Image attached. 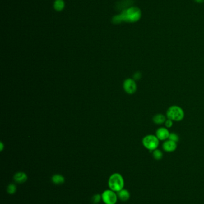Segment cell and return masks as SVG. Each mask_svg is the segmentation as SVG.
I'll return each mask as SVG.
<instances>
[{
  "label": "cell",
  "mask_w": 204,
  "mask_h": 204,
  "mask_svg": "<svg viewBox=\"0 0 204 204\" xmlns=\"http://www.w3.org/2000/svg\"><path fill=\"white\" fill-rule=\"evenodd\" d=\"M141 17V11L137 7H131L126 8L118 15L113 17L112 22L115 24L122 22L134 23L138 21Z\"/></svg>",
  "instance_id": "1"
},
{
  "label": "cell",
  "mask_w": 204,
  "mask_h": 204,
  "mask_svg": "<svg viewBox=\"0 0 204 204\" xmlns=\"http://www.w3.org/2000/svg\"><path fill=\"white\" fill-rule=\"evenodd\" d=\"M164 124H165L166 128H167V129L171 128L173 125V121L169 119H166Z\"/></svg>",
  "instance_id": "18"
},
{
  "label": "cell",
  "mask_w": 204,
  "mask_h": 204,
  "mask_svg": "<svg viewBox=\"0 0 204 204\" xmlns=\"http://www.w3.org/2000/svg\"><path fill=\"white\" fill-rule=\"evenodd\" d=\"M166 120V117L164 115H163L162 113L156 114V115H154L153 117V122L157 125L165 124Z\"/></svg>",
  "instance_id": "11"
},
{
  "label": "cell",
  "mask_w": 204,
  "mask_h": 204,
  "mask_svg": "<svg viewBox=\"0 0 204 204\" xmlns=\"http://www.w3.org/2000/svg\"><path fill=\"white\" fill-rule=\"evenodd\" d=\"M123 89L125 91L126 93L129 94H134L137 89L135 81L131 78L126 79L123 83Z\"/></svg>",
  "instance_id": "6"
},
{
  "label": "cell",
  "mask_w": 204,
  "mask_h": 204,
  "mask_svg": "<svg viewBox=\"0 0 204 204\" xmlns=\"http://www.w3.org/2000/svg\"><path fill=\"white\" fill-rule=\"evenodd\" d=\"M142 143L146 149L150 151H153L157 149L159 144V140L156 135L149 134L142 138Z\"/></svg>",
  "instance_id": "4"
},
{
  "label": "cell",
  "mask_w": 204,
  "mask_h": 204,
  "mask_svg": "<svg viewBox=\"0 0 204 204\" xmlns=\"http://www.w3.org/2000/svg\"><path fill=\"white\" fill-rule=\"evenodd\" d=\"M170 133L166 127H160L156 131V136L159 141H165L168 139Z\"/></svg>",
  "instance_id": "7"
},
{
  "label": "cell",
  "mask_w": 204,
  "mask_h": 204,
  "mask_svg": "<svg viewBox=\"0 0 204 204\" xmlns=\"http://www.w3.org/2000/svg\"><path fill=\"white\" fill-rule=\"evenodd\" d=\"M65 7V2L63 0H55L54 8L57 11H61Z\"/></svg>",
  "instance_id": "13"
},
{
  "label": "cell",
  "mask_w": 204,
  "mask_h": 204,
  "mask_svg": "<svg viewBox=\"0 0 204 204\" xmlns=\"http://www.w3.org/2000/svg\"><path fill=\"white\" fill-rule=\"evenodd\" d=\"M118 198L122 201L126 202L130 198V193L126 189H123L117 192Z\"/></svg>",
  "instance_id": "10"
},
{
  "label": "cell",
  "mask_w": 204,
  "mask_h": 204,
  "mask_svg": "<svg viewBox=\"0 0 204 204\" xmlns=\"http://www.w3.org/2000/svg\"><path fill=\"white\" fill-rule=\"evenodd\" d=\"M184 112L180 106L173 105L170 106L166 111V117L173 121L179 122L184 118Z\"/></svg>",
  "instance_id": "3"
},
{
  "label": "cell",
  "mask_w": 204,
  "mask_h": 204,
  "mask_svg": "<svg viewBox=\"0 0 204 204\" xmlns=\"http://www.w3.org/2000/svg\"><path fill=\"white\" fill-rule=\"evenodd\" d=\"M108 185L110 189L117 193L122 189H124V179L121 174L118 173L111 174L108 180Z\"/></svg>",
  "instance_id": "2"
},
{
  "label": "cell",
  "mask_w": 204,
  "mask_h": 204,
  "mask_svg": "<svg viewBox=\"0 0 204 204\" xmlns=\"http://www.w3.org/2000/svg\"><path fill=\"white\" fill-rule=\"evenodd\" d=\"M153 156L156 160H160L163 158V153L160 150L156 149L153 151Z\"/></svg>",
  "instance_id": "14"
},
{
  "label": "cell",
  "mask_w": 204,
  "mask_h": 204,
  "mask_svg": "<svg viewBox=\"0 0 204 204\" xmlns=\"http://www.w3.org/2000/svg\"><path fill=\"white\" fill-rule=\"evenodd\" d=\"M196 2H198V3H201L204 1V0H195Z\"/></svg>",
  "instance_id": "20"
},
{
  "label": "cell",
  "mask_w": 204,
  "mask_h": 204,
  "mask_svg": "<svg viewBox=\"0 0 204 204\" xmlns=\"http://www.w3.org/2000/svg\"><path fill=\"white\" fill-rule=\"evenodd\" d=\"M1 151H2V148H3V145H2V143H1Z\"/></svg>",
  "instance_id": "21"
},
{
  "label": "cell",
  "mask_w": 204,
  "mask_h": 204,
  "mask_svg": "<svg viewBox=\"0 0 204 204\" xmlns=\"http://www.w3.org/2000/svg\"><path fill=\"white\" fill-rule=\"evenodd\" d=\"M13 180L19 184L24 183L28 180V175L24 172H17L14 175Z\"/></svg>",
  "instance_id": "9"
},
{
  "label": "cell",
  "mask_w": 204,
  "mask_h": 204,
  "mask_svg": "<svg viewBox=\"0 0 204 204\" xmlns=\"http://www.w3.org/2000/svg\"><path fill=\"white\" fill-rule=\"evenodd\" d=\"M52 181L56 185L62 184L65 182V178L61 174H55L52 177Z\"/></svg>",
  "instance_id": "12"
},
{
  "label": "cell",
  "mask_w": 204,
  "mask_h": 204,
  "mask_svg": "<svg viewBox=\"0 0 204 204\" xmlns=\"http://www.w3.org/2000/svg\"><path fill=\"white\" fill-rule=\"evenodd\" d=\"M168 140H170L175 143H177L179 141V136L175 133H171L169 136Z\"/></svg>",
  "instance_id": "17"
},
{
  "label": "cell",
  "mask_w": 204,
  "mask_h": 204,
  "mask_svg": "<svg viewBox=\"0 0 204 204\" xmlns=\"http://www.w3.org/2000/svg\"><path fill=\"white\" fill-rule=\"evenodd\" d=\"M162 148L166 152H173L177 149V143L168 139L162 144Z\"/></svg>",
  "instance_id": "8"
},
{
  "label": "cell",
  "mask_w": 204,
  "mask_h": 204,
  "mask_svg": "<svg viewBox=\"0 0 204 204\" xmlns=\"http://www.w3.org/2000/svg\"><path fill=\"white\" fill-rule=\"evenodd\" d=\"M101 200L102 197L100 194H95L92 197V201L94 204H99Z\"/></svg>",
  "instance_id": "16"
},
{
  "label": "cell",
  "mask_w": 204,
  "mask_h": 204,
  "mask_svg": "<svg viewBox=\"0 0 204 204\" xmlns=\"http://www.w3.org/2000/svg\"><path fill=\"white\" fill-rule=\"evenodd\" d=\"M141 72H136L134 75H133V78H134V80H139L141 79Z\"/></svg>",
  "instance_id": "19"
},
{
  "label": "cell",
  "mask_w": 204,
  "mask_h": 204,
  "mask_svg": "<svg viewBox=\"0 0 204 204\" xmlns=\"http://www.w3.org/2000/svg\"><path fill=\"white\" fill-rule=\"evenodd\" d=\"M101 197L102 201L105 204H116L118 202L117 193L111 189L104 190L101 194Z\"/></svg>",
  "instance_id": "5"
},
{
  "label": "cell",
  "mask_w": 204,
  "mask_h": 204,
  "mask_svg": "<svg viewBox=\"0 0 204 204\" xmlns=\"http://www.w3.org/2000/svg\"><path fill=\"white\" fill-rule=\"evenodd\" d=\"M16 190H17V188L15 184L11 183V184H8V186L7 188V192L8 194L13 195L16 193Z\"/></svg>",
  "instance_id": "15"
}]
</instances>
